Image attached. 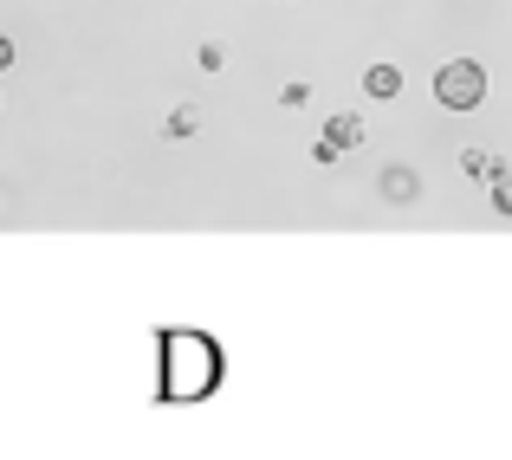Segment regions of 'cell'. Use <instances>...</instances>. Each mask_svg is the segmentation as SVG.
<instances>
[{
  "label": "cell",
  "instance_id": "6da1fadb",
  "mask_svg": "<svg viewBox=\"0 0 512 460\" xmlns=\"http://www.w3.org/2000/svg\"><path fill=\"white\" fill-rule=\"evenodd\" d=\"M480 98H487V72H480L474 59H448L435 72V104L441 111H480Z\"/></svg>",
  "mask_w": 512,
  "mask_h": 460
},
{
  "label": "cell",
  "instance_id": "7a4b0ae2",
  "mask_svg": "<svg viewBox=\"0 0 512 460\" xmlns=\"http://www.w3.org/2000/svg\"><path fill=\"white\" fill-rule=\"evenodd\" d=\"M325 143L338 156H350V150H363V143H370V124H363L357 111H338V117H325Z\"/></svg>",
  "mask_w": 512,
  "mask_h": 460
},
{
  "label": "cell",
  "instance_id": "3957f363",
  "mask_svg": "<svg viewBox=\"0 0 512 460\" xmlns=\"http://www.w3.org/2000/svg\"><path fill=\"white\" fill-rule=\"evenodd\" d=\"M376 188H383V201H396V208L422 201V175H415V169H402V162H389V169L376 175Z\"/></svg>",
  "mask_w": 512,
  "mask_h": 460
},
{
  "label": "cell",
  "instance_id": "277c9868",
  "mask_svg": "<svg viewBox=\"0 0 512 460\" xmlns=\"http://www.w3.org/2000/svg\"><path fill=\"white\" fill-rule=\"evenodd\" d=\"M363 98L370 104H396L402 98V72L396 65H370V72H363Z\"/></svg>",
  "mask_w": 512,
  "mask_h": 460
},
{
  "label": "cell",
  "instance_id": "5b68a950",
  "mask_svg": "<svg viewBox=\"0 0 512 460\" xmlns=\"http://www.w3.org/2000/svg\"><path fill=\"white\" fill-rule=\"evenodd\" d=\"M195 130H201V104H175L163 117V143H188Z\"/></svg>",
  "mask_w": 512,
  "mask_h": 460
},
{
  "label": "cell",
  "instance_id": "8992f818",
  "mask_svg": "<svg viewBox=\"0 0 512 460\" xmlns=\"http://www.w3.org/2000/svg\"><path fill=\"white\" fill-rule=\"evenodd\" d=\"M461 169L474 175V182H487V175L500 169V156H493V150H480V143H467V150H461Z\"/></svg>",
  "mask_w": 512,
  "mask_h": 460
},
{
  "label": "cell",
  "instance_id": "52a82bcc",
  "mask_svg": "<svg viewBox=\"0 0 512 460\" xmlns=\"http://www.w3.org/2000/svg\"><path fill=\"white\" fill-rule=\"evenodd\" d=\"M487 182H493V208H500V214H512V169L500 162V169H493Z\"/></svg>",
  "mask_w": 512,
  "mask_h": 460
},
{
  "label": "cell",
  "instance_id": "ba28073f",
  "mask_svg": "<svg viewBox=\"0 0 512 460\" xmlns=\"http://www.w3.org/2000/svg\"><path fill=\"white\" fill-rule=\"evenodd\" d=\"M195 65H201V72H221V65H227V46H221V39H201V46H195Z\"/></svg>",
  "mask_w": 512,
  "mask_h": 460
},
{
  "label": "cell",
  "instance_id": "9c48e42d",
  "mask_svg": "<svg viewBox=\"0 0 512 460\" xmlns=\"http://www.w3.org/2000/svg\"><path fill=\"white\" fill-rule=\"evenodd\" d=\"M279 104H286V111H305V104H312V85H299V78L279 85Z\"/></svg>",
  "mask_w": 512,
  "mask_h": 460
},
{
  "label": "cell",
  "instance_id": "30bf717a",
  "mask_svg": "<svg viewBox=\"0 0 512 460\" xmlns=\"http://www.w3.org/2000/svg\"><path fill=\"white\" fill-rule=\"evenodd\" d=\"M7 65H13V39L0 33V72H7Z\"/></svg>",
  "mask_w": 512,
  "mask_h": 460
}]
</instances>
